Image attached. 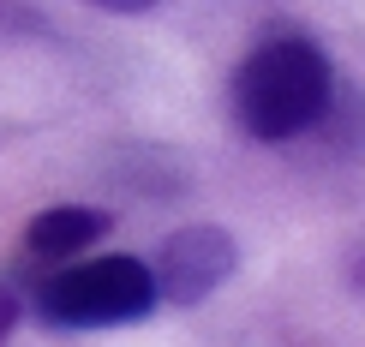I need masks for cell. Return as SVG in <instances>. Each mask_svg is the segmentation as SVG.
Masks as SVG:
<instances>
[{"instance_id":"cell-1","label":"cell","mask_w":365,"mask_h":347,"mask_svg":"<svg viewBox=\"0 0 365 347\" xmlns=\"http://www.w3.org/2000/svg\"><path fill=\"white\" fill-rule=\"evenodd\" d=\"M329 54L312 36H276L264 48H252L234 72V114L252 138L264 144H287L299 132H312L329 114Z\"/></svg>"},{"instance_id":"cell-2","label":"cell","mask_w":365,"mask_h":347,"mask_svg":"<svg viewBox=\"0 0 365 347\" xmlns=\"http://www.w3.org/2000/svg\"><path fill=\"white\" fill-rule=\"evenodd\" d=\"M48 329H114V323H144L156 299V276L144 258H90V264H60L30 288L24 299Z\"/></svg>"},{"instance_id":"cell-3","label":"cell","mask_w":365,"mask_h":347,"mask_svg":"<svg viewBox=\"0 0 365 347\" xmlns=\"http://www.w3.org/2000/svg\"><path fill=\"white\" fill-rule=\"evenodd\" d=\"M234 264H240V246H234L227 228H216V222L174 228L156 246V264H150L156 299H168V306H204V299L234 276Z\"/></svg>"},{"instance_id":"cell-4","label":"cell","mask_w":365,"mask_h":347,"mask_svg":"<svg viewBox=\"0 0 365 347\" xmlns=\"http://www.w3.org/2000/svg\"><path fill=\"white\" fill-rule=\"evenodd\" d=\"M108 234V216L102 209H90V204H54V209H42L36 222L24 228V258L36 264V269H60V264H72L84 246H96V239Z\"/></svg>"},{"instance_id":"cell-5","label":"cell","mask_w":365,"mask_h":347,"mask_svg":"<svg viewBox=\"0 0 365 347\" xmlns=\"http://www.w3.org/2000/svg\"><path fill=\"white\" fill-rule=\"evenodd\" d=\"M24 311V294H19V276H0V341H6V329L19 323Z\"/></svg>"},{"instance_id":"cell-6","label":"cell","mask_w":365,"mask_h":347,"mask_svg":"<svg viewBox=\"0 0 365 347\" xmlns=\"http://www.w3.org/2000/svg\"><path fill=\"white\" fill-rule=\"evenodd\" d=\"M90 6H102V12H150L156 0H90Z\"/></svg>"}]
</instances>
